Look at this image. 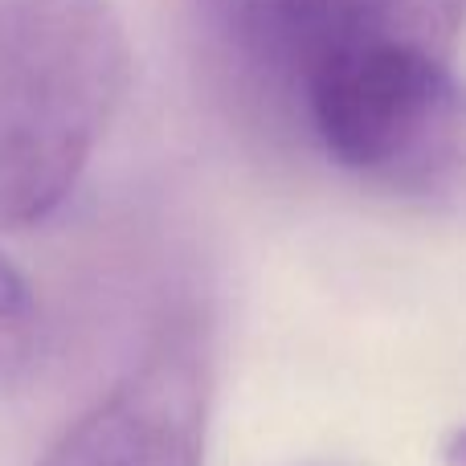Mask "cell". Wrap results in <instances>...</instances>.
<instances>
[{
    "label": "cell",
    "mask_w": 466,
    "mask_h": 466,
    "mask_svg": "<svg viewBox=\"0 0 466 466\" xmlns=\"http://www.w3.org/2000/svg\"><path fill=\"white\" fill-rule=\"evenodd\" d=\"M446 466H466V426L446 442Z\"/></svg>",
    "instance_id": "obj_7"
},
{
    "label": "cell",
    "mask_w": 466,
    "mask_h": 466,
    "mask_svg": "<svg viewBox=\"0 0 466 466\" xmlns=\"http://www.w3.org/2000/svg\"><path fill=\"white\" fill-rule=\"evenodd\" d=\"M218 41L270 86H287L303 0H197Z\"/></svg>",
    "instance_id": "obj_5"
},
{
    "label": "cell",
    "mask_w": 466,
    "mask_h": 466,
    "mask_svg": "<svg viewBox=\"0 0 466 466\" xmlns=\"http://www.w3.org/2000/svg\"><path fill=\"white\" fill-rule=\"evenodd\" d=\"M37 352V299L25 274L0 254V385L16 377Z\"/></svg>",
    "instance_id": "obj_6"
},
{
    "label": "cell",
    "mask_w": 466,
    "mask_h": 466,
    "mask_svg": "<svg viewBox=\"0 0 466 466\" xmlns=\"http://www.w3.org/2000/svg\"><path fill=\"white\" fill-rule=\"evenodd\" d=\"M127 74L131 49L111 0H0V229L62 209Z\"/></svg>",
    "instance_id": "obj_1"
},
{
    "label": "cell",
    "mask_w": 466,
    "mask_h": 466,
    "mask_svg": "<svg viewBox=\"0 0 466 466\" xmlns=\"http://www.w3.org/2000/svg\"><path fill=\"white\" fill-rule=\"evenodd\" d=\"M290 103L336 168L401 201L466 213V86L451 57L393 41L339 49Z\"/></svg>",
    "instance_id": "obj_2"
},
{
    "label": "cell",
    "mask_w": 466,
    "mask_h": 466,
    "mask_svg": "<svg viewBox=\"0 0 466 466\" xmlns=\"http://www.w3.org/2000/svg\"><path fill=\"white\" fill-rule=\"evenodd\" d=\"M462 25L466 0H311V49L299 82L323 57L356 46H377V41L418 46L451 57Z\"/></svg>",
    "instance_id": "obj_4"
},
{
    "label": "cell",
    "mask_w": 466,
    "mask_h": 466,
    "mask_svg": "<svg viewBox=\"0 0 466 466\" xmlns=\"http://www.w3.org/2000/svg\"><path fill=\"white\" fill-rule=\"evenodd\" d=\"M209 385L205 331L180 315L103 401L62 430L37 466H201Z\"/></svg>",
    "instance_id": "obj_3"
}]
</instances>
